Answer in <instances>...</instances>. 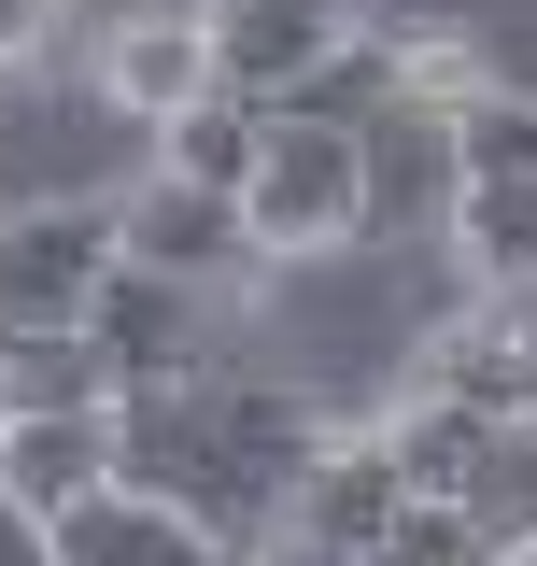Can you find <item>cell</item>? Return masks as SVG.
I'll use <instances>...</instances> for the list:
<instances>
[{
  "label": "cell",
  "mask_w": 537,
  "mask_h": 566,
  "mask_svg": "<svg viewBox=\"0 0 537 566\" xmlns=\"http://www.w3.org/2000/svg\"><path fill=\"white\" fill-rule=\"evenodd\" d=\"M368 14L354 0H199V43H212V85L227 99H255V114H283L312 71L354 43Z\"/></svg>",
  "instance_id": "cell-5"
},
{
  "label": "cell",
  "mask_w": 537,
  "mask_h": 566,
  "mask_svg": "<svg viewBox=\"0 0 537 566\" xmlns=\"http://www.w3.org/2000/svg\"><path fill=\"white\" fill-rule=\"evenodd\" d=\"M43 553L57 566H241L212 524H185V510H156V495H128V482L85 495L71 524H43Z\"/></svg>",
  "instance_id": "cell-10"
},
{
  "label": "cell",
  "mask_w": 537,
  "mask_h": 566,
  "mask_svg": "<svg viewBox=\"0 0 537 566\" xmlns=\"http://www.w3.org/2000/svg\"><path fill=\"white\" fill-rule=\"evenodd\" d=\"M99 283H114V212H99V199L0 212V340H57V326H85Z\"/></svg>",
  "instance_id": "cell-3"
},
{
  "label": "cell",
  "mask_w": 537,
  "mask_h": 566,
  "mask_svg": "<svg viewBox=\"0 0 537 566\" xmlns=\"http://www.w3.org/2000/svg\"><path fill=\"white\" fill-rule=\"evenodd\" d=\"M453 227V99H382L354 128V241H439Z\"/></svg>",
  "instance_id": "cell-4"
},
{
  "label": "cell",
  "mask_w": 537,
  "mask_h": 566,
  "mask_svg": "<svg viewBox=\"0 0 537 566\" xmlns=\"http://www.w3.org/2000/svg\"><path fill=\"white\" fill-rule=\"evenodd\" d=\"M0 566H57V553H43V524H29L14 495H0Z\"/></svg>",
  "instance_id": "cell-19"
},
{
  "label": "cell",
  "mask_w": 537,
  "mask_h": 566,
  "mask_svg": "<svg viewBox=\"0 0 537 566\" xmlns=\"http://www.w3.org/2000/svg\"><path fill=\"white\" fill-rule=\"evenodd\" d=\"M114 255L156 270V283H199V297H241V283H255L241 199H199V185H170V170H141L128 199H114Z\"/></svg>",
  "instance_id": "cell-7"
},
{
  "label": "cell",
  "mask_w": 537,
  "mask_h": 566,
  "mask_svg": "<svg viewBox=\"0 0 537 566\" xmlns=\"http://www.w3.org/2000/svg\"><path fill=\"white\" fill-rule=\"evenodd\" d=\"M509 424H537V340H524V368H509Z\"/></svg>",
  "instance_id": "cell-20"
},
{
  "label": "cell",
  "mask_w": 537,
  "mask_h": 566,
  "mask_svg": "<svg viewBox=\"0 0 537 566\" xmlns=\"http://www.w3.org/2000/svg\"><path fill=\"white\" fill-rule=\"evenodd\" d=\"M43 29H57V0H0V71L29 57V43H43Z\"/></svg>",
  "instance_id": "cell-18"
},
{
  "label": "cell",
  "mask_w": 537,
  "mask_h": 566,
  "mask_svg": "<svg viewBox=\"0 0 537 566\" xmlns=\"http://www.w3.org/2000/svg\"><path fill=\"white\" fill-rule=\"evenodd\" d=\"M85 340H99V368H114V411L128 397H170V382H199L212 368V297L199 283H156L114 255V283L85 297Z\"/></svg>",
  "instance_id": "cell-6"
},
{
  "label": "cell",
  "mask_w": 537,
  "mask_h": 566,
  "mask_svg": "<svg viewBox=\"0 0 537 566\" xmlns=\"http://www.w3.org/2000/svg\"><path fill=\"white\" fill-rule=\"evenodd\" d=\"M453 185H537V99L524 85H467L453 99Z\"/></svg>",
  "instance_id": "cell-17"
},
{
  "label": "cell",
  "mask_w": 537,
  "mask_h": 566,
  "mask_svg": "<svg viewBox=\"0 0 537 566\" xmlns=\"http://www.w3.org/2000/svg\"><path fill=\"white\" fill-rule=\"evenodd\" d=\"M241 241H255V270L354 255V128L268 114V156H255V185H241Z\"/></svg>",
  "instance_id": "cell-2"
},
{
  "label": "cell",
  "mask_w": 537,
  "mask_h": 566,
  "mask_svg": "<svg viewBox=\"0 0 537 566\" xmlns=\"http://www.w3.org/2000/svg\"><path fill=\"white\" fill-rule=\"evenodd\" d=\"M71 411H114V368L85 326L57 340H0V424H71Z\"/></svg>",
  "instance_id": "cell-14"
},
{
  "label": "cell",
  "mask_w": 537,
  "mask_h": 566,
  "mask_svg": "<svg viewBox=\"0 0 537 566\" xmlns=\"http://www.w3.org/2000/svg\"><path fill=\"white\" fill-rule=\"evenodd\" d=\"M495 312H509V326H524V340H537V270H524V283H509V297H495Z\"/></svg>",
  "instance_id": "cell-21"
},
{
  "label": "cell",
  "mask_w": 537,
  "mask_h": 566,
  "mask_svg": "<svg viewBox=\"0 0 537 566\" xmlns=\"http://www.w3.org/2000/svg\"><path fill=\"white\" fill-rule=\"evenodd\" d=\"M397 510H410V482H397V453H382V424H339V439H312V468H297V495H283V538L368 566L382 538H397Z\"/></svg>",
  "instance_id": "cell-8"
},
{
  "label": "cell",
  "mask_w": 537,
  "mask_h": 566,
  "mask_svg": "<svg viewBox=\"0 0 537 566\" xmlns=\"http://www.w3.org/2000/svg\"><path fill=\"white\" fill-rule=\"evenodd\" d=\"M255 156H268V114H255V99H227V85H212L199 114H170V128H156V170H170V185H199V199H241V185H255Z\"/></svg>",
  "instance_id": "cell-15"
},
{
  "label": "cell",
  "mask_w": 537,
  "mask_h": 566,
  "mask_svg": "<svg viewBox=\"0 0 537 566\" xmlns=\"http://www.w3.org/2000/svg\"><path fill=\"white\" fill-rule=\"evenodd\" d=\"M312 439H326L312 397L199 368V382L114 411V482L156 495V510H185V524H212L227 553H255L268 524H283V495H297V468H312Z\"/></svg>",
  "instance_id": "cell-1"
},
{
  "label": "cell",
  "mask_w": 537,
  "mask_h": 566,
  "mask_svg": "<svg viewBox=\"0 0 537 566\" xmlns=\"http://www.w3.org/2000/svg\"><path fill=\"white\" fill-rule=\"evenodd\" d=\"M453 270L481 283V297H509V283L537 270V185H453Z\"/></svg>",
  "instance_id": "cell-16"
},
{
  "label": "cell",
  "mask_w": 537,
  "mask_h": 566,
  "mask_svg": "<svg viewBox=\"0 0 537 566\" xmlns=\"http://www.w3.org/2000/svg\"><path fill=\"white\" fill-rule=\"evenodd\" d=\"M382 453H397V482H410V495H439V510H453V495H467V468L495 453V411L439 397V382H410L397 411H382Z\"/></svg>",
  "instance_id": "cell-12"
},
{
  "label": "cell",
  "mask_w": 537,
  "mask_h": 566,
  "mask_svg": "<svg viewBox=\"0 0 537 566\" xmlns=\"http://www.w3.org/2000/svg\"><path fill=\"white\" fill-rule=\"evenodd\" d=\"M99 99H114V114H141V128L199 114V99H212V43H199V0H156V14H128V29L99 43Z\"/></svg>",
  "instance_id": "cell-9"
},
{
  "label": "cell",
  "mask_w": 537,
  "mask_h": 566,
  "mask_svg": "<svg viewBox=\"0 0 537 566\" xmlns=\"http://www.w3.org/2000/svg\"><path fill=\"white\" fill-rule=\"evenodd\" d=\"M0 495L29 524H71L85 495H114V411H71V424H0Z\"/></svg>",
  "instance_id": "cell-11"
},
{
  "label": "cell",
  "mask_w": 537,
  "mask_h": 566,
  "mask_svg": "<svg viewBox=\"0 0 537 566\" xmlns=\"http://www.w3.org/2000/svg\"><path fill=\"white\" fill-rule=\"evenodd\" d=\"M453 524H467L481 566H537V424H495V453L467 468Z\"/></svg>",
  "instance_id": "cell-13"
}]
</instances>
